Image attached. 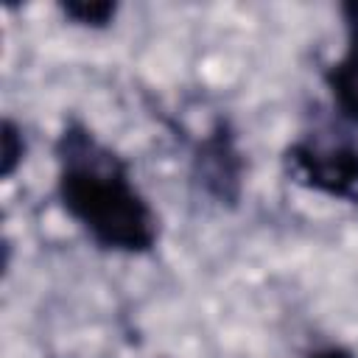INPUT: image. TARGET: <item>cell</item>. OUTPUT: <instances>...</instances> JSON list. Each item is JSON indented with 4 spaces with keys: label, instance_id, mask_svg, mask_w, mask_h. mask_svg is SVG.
<instances>
[{
    "label": "cell",
    "instance_id": "obj_2",
    "mask_svg": "<svg viewBox=\"0 0 358 358\" xmlns=\"http://www.w3.org/2000/svg\"><path fill=\"white\" fill-rule=\"evenodd\" d=\"M294 182L322 196L358 204V143L347 137H302L288 145Z\"/></svg>",
    "mask_w": 358,
    "mask_h": 358
},
{
    "label": "cell",
    "instance_id": "obj_8",
    "mask_svg": "<svg viewBox=\"0 0 358 358\" xmlns=\"http://www.w3.org/2000/svg\"><path fill=\"white\" fill-rule=\"evenodd\" d=\"M308 358H355V352H350L347 347H322V350H316V352H310Z\"/></svg>",
    "mask_w": 358,
    "mask_h": 358
},
{
    "label": "cell",
    "instance_id": "obj_6",
    "mask_svg": "<svg viewBox=\"0 0 358 358\" xmlns=\"http://www.w3.org/2000/svg\"><path fill=\"white\" fill-rule=\"evenodd\" d=\"M25 159V137H22V129L6 117L3 120V129H0V176L8 179L14 176V171L22 165Z\"/></svg>",
    "mask_w": 358,
    "mask_h": 358
},
{
    "label": "cell",
    "instance_id": "obj_1",
    "mask_svg": "<svg viewBox=\"0 0 358 358\" xmlns=\"http://www.w3.org/2000/svg\"><path fill=\"white\" fill-rule=\"evenodd\" d=\"M56 193L64 213L106 252L145 255L159 241V218L131 179L129 162L84 123L70 120L56 140Z\"/></svg>",
    "mask_w": 358,
    "mask_h": 358
},
{
    "label": "cell",
    "instance_id": "obj_7",
    "mask_svg": "<svg viewBox=\"0 0 358 358\" xmlns=\"http://www.w3.org/2000/svg\"><path fill=\"white\" fill-rule=\"evenodd\" d=\"M341 17H344V31H347V50L344 53L358 59V0L344 3Z\"/></svg>",
    "mask_w": 358,
    "mask_h": 358
},
{
    "label": "cell",
    "instance_id": "obj_4",
    "mask_svg": "<svg viewBox=\"0 0 358 358\" xmlns=\"http://www.w3.org/2000/svg\"><path fill=\"white\" fill-rule=\"evenodd\" d=\"M324 87H327V92L333 98L336 112L347 123L358 126V59L344 53L338 62L327 64Z\"/></svg>",
    "mask_w": 358,
    "mask_h": 358
},
{
    "label": "cell",
    "instance_id": "obj_3",
    "mask_svg": "<svg viewBox=\"0 0 358 358\" xmlns=\"http://www.w3.org/2000/svg\"><path fill=\"white\" fill-rule=\"evenodd\" d=\"M193 173L201 182V187L221 204L238 201L243 185V154L238 151L235 134L227 126V120H218L196 145Z\"/></svg>",
    "mask_w": 358,
    "mask_h": 358
},
{
    "label": "cell",
    "instance_id": "obj_5",
    "mask_svg": "<svg viewBox=\"0 0 358 358\" xmlns=\"http://www.w3.org/2000/svg\"><path fill=\"white\" fill-rule=\"evenodd\" d=\"M59 11L73 25L106 28L115 20V14H117V3H109V0H67V3L59 6Z\"/></svg>",
    "mask_w": 358,
    "mask_h": 358
}]
</instances>
